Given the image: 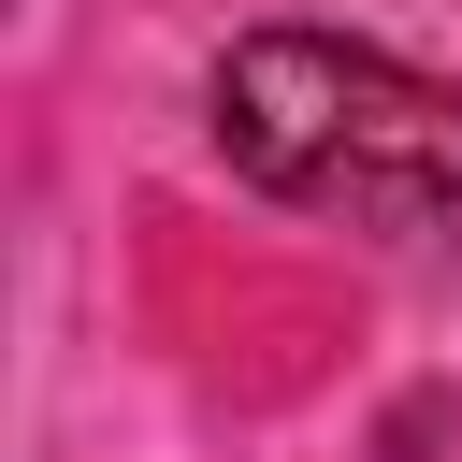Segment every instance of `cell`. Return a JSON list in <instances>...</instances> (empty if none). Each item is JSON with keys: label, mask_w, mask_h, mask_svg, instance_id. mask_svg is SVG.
I'll return each mask as SVG.
<instances>
[{"label": "cell", "mask_w": 462, "mask_h": 462, "mask_svg": "<svg viewBox=\"0 0 462 462\" xmlns=\"http://www.w3.org/2000/svg\"><path fill=\"white\" fill-rule=\"evenodd\" d=\"M217 144L245 188H274L303 217H346L375 245H462V87L390 43H332V29L231 43Z\"/></svg>", "instance_id": "1"}]
</instances>
